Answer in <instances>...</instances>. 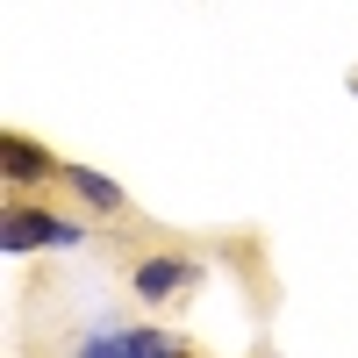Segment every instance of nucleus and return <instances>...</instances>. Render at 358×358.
<instances>
[{"instance_id":"f257e3e1","label":"nucleus","mask_w":358,"mask_h":358,"mask_svg":"<svg viewBox=\"0 0 358 358\" xmlns=\"http://www.w3.org/2000/svg\"><path fill=\"white\" fill-rule=\"evenodd\" d=\"M50 244H79V222H65V215H50V208H36V201H8V215H0V251L8 258H29V251H50Z\"/></svg>"},{"instance_id":"f03ea898","label":"nucleus","mask_w":358,"mask_h":358,"mask_svg":"<svg viewBox=\"0 0 358 358\" xmlns=\"http://www.w3.org/2000/svg\"><path fill=\"white\" fill-rule=\"evenodd\" d=\"M201 287V265L187 258V251H151V258H136V294L151 308H165V301H179V294H194Z\"/></svg>"},{"instance_id":"7ed1b4c3","label":"nucleus","mask_w":358,"mask_h":358,"mask_svg":"<svg viewBox=\"0 0 358 358\" xmlns=\"http://www.w3.org/2000/svg\"><path fill=\"white\" fill-rule=\"evenodd\" d=\"M72 358H187L172 330H94Z\"/></svg>"},{"instance_id":"20e7f679","label":"nucleus","mask_w":358,"mask_h":358,"mask_svg":"<svg viewBox=\"0 0 358 358\" xmlns=\"http://www.w3.org/2000/svg\"><path fill=\"white\" fill-rule=\"evenodd\" d=\"M0 172H8V187L22 194V187H36V179H57L65 165H57V151H43L36 136H8L0 143Z\"/></svg>"},{"instance_id":"39448f33","label":"nucleus","mask_w":358,"mask_h":358,"mask_svg":"<svg viewBox=\"0 0 358 358\" xmlns=\"http://www.w3.org/2000/svg\"><path fill=\"white\" fill-rule=\"evenodd\" d=\"M65 187L86 201V208H101V215H122V187H115V179H101V172H86V165H65Z\"/></svg>"}]
</instances>
